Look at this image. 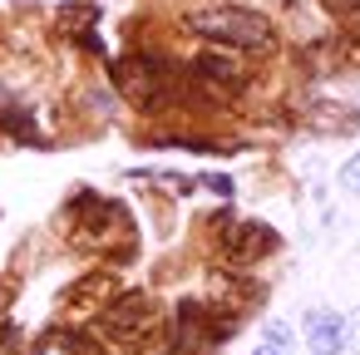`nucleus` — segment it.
Listing matches in <instances>:
<instances>
[{
	"label": "nucleus",
	"mask_w": 360,
	"mask_h": 355,
	"mask_svg": "<svg viewBox=\"0 0 360 355\" xmlns=\"http://www.w3.org/2000/svg\"><path fill=\"white\" fill-rule=\"evenodd\" d=\"M0 129H11V134H15V138H25V143H40V134L30 129V114L11 99V89H6V84H0Z\"/></svg>",
	"instance_id": "nucleus-9"
},
{
	"label": "nucleus",
	"mask_w": 360,
	"mask_h": 355,
	"mask_svg": "<svg viewBox=\"0 0 360 355\" xmlns=\"http://www.w3.org/2000/svg\"><path fill=\"white\" fill-rule=\"evenodd\" d=\"M99 20V6H65L60 11V30H70V35H89V25Z\"/></svg>",
	"instance_id": "nucleus-10"
},
{
	"label": "nucleus",
	"mask_w": 360,
	"mask_h": 355,
	"mask_svg": "<svg viewBox=\"0 0 360 355\" xmlns=\"http://www.w3.org/2000/svg\"><path fill=\"white\" fill-rule=\"evenodd\" d=\"M291 340H296V335H291V325H286V321H271V325H266V345H276V350H286Z\"/></svg>",
	"instance_id": "nucleus-13"
},
{
	"label": "nucleus",
	"mask_w": 360,
	"mask_h": 355,
	"mask_svg": "<svg viewBox=\"0 0 360 355\" xmlns=\"http://www.w3.org/2000/svg\"><path fill=\"white\" fill-rule=\"evenodd\" d=\"M335 183H340V193H360V153H350V158L340 163Z\"/></svg>",
	"instance_id": "nucleus-11"
},
{
	"label": "nucleus",
	"mask_w": 360,
	"mask_h": 355,
	"mask_svg": "<svg viewBox=\"0 0 360 355\" xmlns=\"http://www.w3.org/2000/svg\"><path fill=\"white\" fill-rule=\"evenodd\" d=\"M104 296H114V276H109V271L79 276V281L65 291V301H70V306H84V311H94V301H104Z\"/></svg>",
	"instance_id": "nucleus-8"
},
{
	"label": "nucleus",
	"mask_w": 360,
	"mask_h": 355,
	"mask_svg": "<svg viewBox=\"0 0 360 355\" xmlns=\"http://www.w3.org/2000/svg\"><path fill=\"white\" fill-rule=\"evenodd\" d=\"M276 247H281V237H276L271 222H257V217L232 222V217L222 212V222H217V252H222L227 266H237V271H242V266H257V262H266Z\"/></svg>",
	"instance_id": "nucleus-5"
},
{
	"label": "nucleus",
	"mask_w": 360,
	"mask_h": 355,
	"mask_svg": "<svg viewBox=\"0 0 360 355\" xmlns=\"http://www.w3.org/2000/svg\"><path fill=\"white\" fill-rule=\"evenodd\" d=\"M345 340H350V325H345L340 311H311L306 316V345L316 355H340Z\"/></svg>",
	"instance_id": "nucleus-7"
},
{
	"label": "nucleus",
	"mask_w": 360,
	"mask_h": 355,
	"mask_svg": "<svg viewBox=\"0 0 360 355\" xmlns=\"http://www.w3.org/2000/svg\"><path fill=\"white\" fill-rule=\"evenodd\" d=\"M321 11L335 20H350V15H360V0H321Z\"/></svg>",
	"instance_id": "nucleus-12"
},
{
	"label": "nucleus",
	"mask_w": 360,
	"mask_h": 355,
	"mask_svg": "<svg viewBox=\"0 0 360 355\" xmlns=\"http://www.w3.org/2000/svg\"><path fill=\"white\" fill-rule=\"evenodd\" d=\"M345 345H350V350H355V355H360V335H355V340H345Z\"/></svg>",
	"instance_id": "nucleus-16"
},
{
	"label": "nucleus",
	"mask_w": 360,
	"mask_h": 355,
	"mask_svg": "<svg viewBox=\"0 0 360 355\" xmlns=\"http://www.w3.org/2000/svg\"><path fill=\"white\" fill-rule=\"evenodd\" d=\"M114 84H119V94H129L139 109H163V104L178 94V75H173V65L158 60V55H124V60L114 65Z\"/></svg>",
	"instance_id": "nucleus-4"
},
{
	"label": "nucleus",
	"mask_w": 360,
	"mask_h": 355,
	"mask_svg": "<svg viewBox=\"0 0 360 355\" xmlns=\"http://www.w3.org/2000/svg\"><path fill=\"white\" fill-rule=\"evenodd\" d=\"M188 75L198 79V89H222V94H237V89L247 84V70L232 60V50H207V55H198Z\"/></svg>",
	"instance_id": "nucleus-6"
},
{
	"label": "nucleus",
	"mask_w": 360,
	"mask_h": 355,
	"mask_svg": "<svg viewBox=\"0 0 360 355\" xmlns=\"http://www.w3.org/2000/svg\"><path fill=\"white\" fill-rule=\"evenodd\" d=\"M183 25L198 40H207L212 50H232V55H271L276 50V25L252 6H202V11H188Z\"/></svg>",
	"instance_id": "nucleus-1"
},
{
	"label": "nucleus",
	"mask_w": 360,
	"mask_h": 355,
	"mask_svg": "<svg viewBox=\"0 0 360 355\" xmlns=\"http://www.w3.org/2000/svg\"><path fill=\"white\" fill-rule=\"evenodd\" d=\"M70 212H75V247H84V252H114L119 262L134 257V217H129L124 202L79 193L70 202Z\"/></svg>",
	"instance_id": "nucleus-2"
},
{
	"label": "nucleus",
	"mask_w": 360,
	"mask_h": 355,
	"mask_svg": "<svg viewBox=\"0 0 360 355\" xmlns=\"http://www.w3.org/2000/svg\"><path fill=\"white\" fill-rule=\"evenodd\" d=\"M252 355H286V350H276V345H257Z\"/></svg>",
	"instance_id": "nucleus-15"
},
{
	"label": "nucleus",
	"mask_w": 360,
	"mask_h": 355,
	"mask_svg": "<svg viewBox=\"0 0 360 355\" xmlns=\"http://www.w3.org/2000/svg\"><path fill=\"white\" fill-rule=\"evenodd\" d=\"M99 335L143 355L163 340V311L148 291H119L99 306Z\"/></svg>",
	"instance_id": "nucleus-3"
},
{
	"label": "nucleus",
	"mask_w": 360,
	"mask_h": 355,
	"mask_svg": "<svg viewBox=\"0 0 360 355\" xmlns=\"http://www.w3.org/2000/svg\"><path fill=\"white\" fill-rule=\"evenodd\" d=\"M202 188H212L217 198H232V178H227V173H207V178H202Z\"/></svg>",
	"instance_id": "nucleus-14"
}]
</instances>
